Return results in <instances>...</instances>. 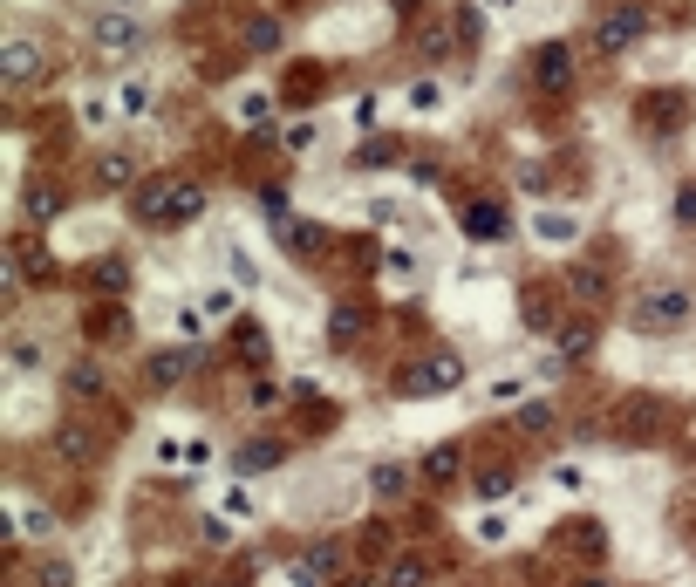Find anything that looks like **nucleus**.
Here are the masks:
<instances>
[{
    "label": "nucleus",
    "mask_w": 696,
    "mask_h": 587,
    "mask_svg": "<svg viewBox=\"0 0 696 587\" xmlns=\"http://www.w3.org/2000/svg\"><path fill=\"white\" fill-rule=\"evenodd\" d=\"M696 314L690 287H676V280H662V287H649V294H635V308H628V321L642 328V335H669V328H683Z\"/></svg>",
    "instance_id": "nucleus-1"
},
{
    "label": "nucleus",
    "mask_w": 696,
    "mask_h": 587,
    "mask_svg": "<svg viewBox=\"0 0 696 587\" xmlns=\"http://www.w3.org/2000/svg\"><path fill=\"white\" fill-rule=\"evenodd\" d=\"M444 390H464V355L458 349H424L403 369V396H444Z\"/></svg>",
    "instance_id": "nucleus-2"
},
{
    "label": "nucleus",
    "mask_w": 696,
    "mask_h": 587,
    "mask_svg": "<svg viewBox=\"0 0 696 587\" xmlns=\"http://www.w3.org/2000/svg\"><path fill=\"white\" fill-rule=\"evenodd\" d=\"M642 35H649V7H642V0H615V7L594 21V48H601V55H628Z\"/></svg>",
    "instance_id": "nucleus-3"
},
{
    "label": "nucleus",
    "mask_w": 696,
    "mask_h": 587,
    "mask_svg": "<svg viewBox=\"0 0 696 587\" xmlns=\"http://www.w3.org/2000/svg\"><path fill=\"white\" fill-rule=\"evenodd\" d=\"M89 41H96L103 55H130V48H144V21H137L130 7H103V14L89 21Z\"/></svg>",
    "instance_id": "nucleus-4"
},
{
    "label": "nucleus",
    "mask_w": 696,
    "mask_h": 587,
    "mask_svg": "<svg viewBox=\"0 0 696 587\" xmlns=\"http://www.w3.org/2000/svg\"><path fill=\"white\" fill-rule=\"evenodd\" d=\"M192 369H198V342H171V349L144 355V383H151V390H178Z\"/></svg>",
    "instance_id": "nucleus-5"
},
{
    "label": "nucleus",
    "mask_w": 696,
    "mask_h": 587,
    "mask_svg": "<svg viewBox=\"0 0 696 587\" xmlns=\"http://www.w3.org/2000/svg\"><path fill=\"white\" fill-rule=\"evenodd\" d=\"M171 198H178V178H144L130 192V219L137 226H171Z\"/></svg>",
    "instance_id": "nucleus-6"
},
{
    "label": "nucleus",
    "mask_w": 696,
    "mask_h": 587,
    "mask_svg": "<svg viewBox=\"0 0 696 587\" xmlns=\"http://www.w3.org/2000/svg\"><path fill=\"white\" fill-rule=\"evenodd\" d=\"M533 82H540L546 96H567V89H574V48H567V41H546L540 55H533Z\"/></svg>",
    "instance_id": "nucleus-7"
},
{
    "label": "nucleus",
    "mask_w": 696,
    "mask_h": 587,
    "mask_svg": "<svg viewBox=\"0 0 696 587\" xmlns=\"http://www.w3.org/2000/svg\"><path fill=\"white\" fill-rule=\"evenodd\" d=\"M287 465V444L280 437H246L239 451H232V471L239 478H267V471H280Z\"/></svg>",
    "instance_id": "nucleus-8"
},
{
    "label": "nucleus",
    "mask_w": 696,
    "mask_h": 587,
    "mask_svg": "<svg viewBox=\"0 0 696 587\" xmlns=\"http://www.w3.org/2000/svg\"><path fill=\"white\" fill-rule=\"evenodd\" d=\"M458 226H464V239H471V246H499V239H505V205L471 198V205L458 212Z\"/></svg>",
    "instance_id": "nucleus-9"
},
{
    "label": "nucleus",
    "mask_w": 696,
    "mask_h": 587,
    "mask_svg": "<svg viewBox=\"0 0 696 587\" xmlns=\"http://www.w3.org/2000/svg\"><path fill=\"white\" fill-rule=\"evenodd\" d=\"M89 185H96V192H137L144 171H137V157L130 151H103L96 157V171H89Z\"/></svg>",
    "instance_id": "nucleus-10"
},
{
    "label": "nucleus",
    "mask_w": 696,
    "mask_h": 587,
    "mask_svg": "<svg viewBox=\"0 0 696 587\" xmlns=\"http://www.w3.org/2000/svg\"><path fill=\"white\" fill-rule=\"evenodd\" d=\"M567 294L587 301V308H601V301H608V267H601V260H574V267H567Z\"/></svg>",
    "instance_id": "nucleus-11"
},
{
    "label": "nucleus",
    "mask_w": 696,
    "mask_h": 587,
    "mask_svg": "<svg viewBox=\"0 0 696 587\" xmlns=\"http://www.w3.org/2000/svg\"><path fill=\"white\" fill-rule=\"evenodd\" d=\"M417 471H424V485H458L464 478V451L458 444H430L424 458H417Z\"/></svg>",
    "instance_id": "nucleus-12"
},
{
    "label": "nucleus",
    "mask_w": 696,
    "mask_h": 587,
    "mask_svg": "<svg viewBox=\"0 0 696 587\" xmlns=\"http://www.w3.org/2000/svg\"><path fill=\"white\" fill-rule=\"evenodd\" d=\"M512 424H519V437H546L560 424V403L553 396H526V403H512Z\"/></svg>",
    "instance_id": "nucleus-13"
},
{
    "label": "nucleus",
    "mask_w": 696,
    "mask_h": 587,
    "mask_svg": "<svg viewBox=\"0 0 696 587\" xmlns=\"http://www.w3.org/2000/svg\"><path fill=\"white\" fill-rule=\"evenodd\" d=\"M280 246H287L294 260H321V253H328V226H321V219H294V226L280 233Z\"/></svg>",
    "instance_id": "nucleus-14"
},
{
    "label": "nucleus",
    "mask_w": 696,
    "mask_h": 587,
    "mask_svg": "<svg viewBox=\"0 0 696 587\" xmlns=\"http://www.w3.org/2000/svg\"><path fill=\"white\" fill-rule=\"evenodd\" d=\"M116 110H123V117H151L157 110V82L151 76H123L116 82Z\"/></svg>",
    "instance_id": "nucleus-15"
},
{
    "label": "nucleus",
    "mask_w": 696,
    "mask_h": 587,
    "mask_svg": "<svg viewBox=\"0 0 696 587\" xmlns=\"http://www.w3.org/2000/svg\"><path fill=\"white\" fill-rule=\"evenodd\" d=\"M41 82V48L35 41H7V89H28Z\"/></svg>",
    "instance_id": "nucleus-16"
},
{
    "label": "nucleus",
    "mask_w": 696,
    "mask_h": 587,
    "mask_svg": "<svg viewBox=\"0 0 696 587\" xmlns=\"http://www.w3.org/2000/svg\"><path fill=\"white\" fill-rule=\"evenodd\" d=\"M533 239H540V246H574L580 219L574 212H533Z\"/></svg>",
    "instance_id": "nucleus-17"
},
{
    "label": "nucleus",
    "mask_w": 696,
    "mask_h": 587,
    "mask_svg": "<svg viewBox=\"0 0 696 587\" xmlns=\"http://www.w3.org/2000/svg\"><path fill=\"white\" fill-rule=\"evenodd\" d=\"M69 390H76V396H103V390H110L103 355H76V362H69Z\"/></svg>",
    "instance_id": "nucleus-18"
},
{
    "label": "nucleus",
    "mask_w": 696,
    "mask_h": 587,
    "mask_svg": "<svg viewBox=\"0 0 696 587\" xmlns=\"http://www.w3.org/2000/svg\"><path fill=\"white\" fill-rule=\"evenodd\" d=\"M553 342H560V362H587V355H594V321H587V314H580V321H560Z\"/></svg>",
    "instance_id": "nucleus-19"
},
{
    "label": "nucleus",
    "mask_w": 696,
    "mask_h": 587,
    "mask_svg": "<svg viewBox=\"0 0 696 587\" xmlns=\"http://www.w3.org/2000/svg\"><path fill=\"white\" fill-rule=\"evenodd\" d=\"M369 492H376V499H403V492H410V465L376 458V465H369Z\"/></svg>",
    "instance_id": "nucleus-20"
},
{
    "label": "nucleus",
    "mask_w": 696,
    "mask_h": 587,
    "mask_svg": "<svg viewBox=\"0 0 696 587\" xmlns=\"http://www.w3.org/2000/svg\"><path fill=\"white\" fill-rule=\"evenodd\" d=\"M383 274L396 280V287H417V280H424V253H417V246H389V253H383Z\"/></svg>",
    "instance_id": "nucleus-21"
},
{
    "label": "nucleus",
    "mask_w": 696,
    "mask_h": 587,
    "mask_svg": "<svg viewBox=\"0 0 696 587\" xmlns=\"http://www.w3.org/2000/svg\"><path fill=\"white\" fill-rule=\"evenodd\" d=\"M451 41H458V21H424V28H417V55H424V62H444Z\"/></svg>",
    "instance_id": "nucleus-22"
},
{
    "label": "nucleus",
    "mask_w": 696,
    "mask_h": 587,
    "mask_svg": "<svg viewBox=\"0 0 696 587\" xmlns=\"http://www.w3.org/2000/svg\"><path fill=\"white\" fill-rule=\"evenodd\" d=\"M471 540H478V547H505V540H512V512L505 506L478 512V519H471Z\"/></svg>",
    "instance_id": "nucleus-23"
},
{
    "label": "nucleus",
    "mask_w": 696,
    "mask_h": 587,
    "mask_svg": "<svg viewBox=\"0 0 696 587\" xmlns=\"http://www.w3.org/2000/svg\"><path fill=\"white\" fill-rule=\"evenodd\" d=\"M55 212H62V192H55V185H28V192H21V219H35V226H48Z\"/></svg>",
    "instance_id": "nucleus-24"
},
{
    "label": "nucleus",
    "mask_w": 696,
    "mask_h": 587,
    "mask_svg": "<svg viewBox=\"0 0 696 587\" xmlns=\"http://www.w3.org/2000/svg\"><path fill=\"white\" fill-rule=\"evenodd\" d=\"M192 219H205V185L178 178V198H171V226H192Z\"/></svg>",
    "instance_id": "nucleus-25"
},
{
    "label": "nucleus",
    "mask_w": 696,
    "mask_h": 587,
    "mask_svg": "<svg viewBox=\"0 0 696 587\" xmlns=\"http://www.w3.org/2000/svg\"><path fill=\"white\" fill-rule=\"evenodd\" d=\"M41 362H48V355H41V342H35V335H7V369H14V376H21V369L35 376Z\"/></svg>",
    "instance_id": "nucleus-26"
},
{
    "label": "nucleus",
    "mask_w": 696,
    "mask_h": 587,
    "mask_svg": "<svg viewBox=\"0 0 696 587\" xmlns=\"http://www.w3.org/2000/svg\"><path fill=\"white\" fill-rule=\"evenodd\" d=\"M232 342H239V355H246L253 369L267 362V328H260V321H232Z\"/></svg>",
    "instance_id": "nucleus-27"
},
{
    "label": "nucleus",
    "mask_w": 696,
    "mask_h": 587,
    "mask_svg": "<svg viewBox=\"0 0 696 587\" xmlns=\"http://www.w3.org/2000/svg\"><path fill=\"white\" fill-rule=\"evenodd\" d=\"M348 123H355V130H369V137H376V123H383V89H362V96H355V103H348Z\"/></svg>",
    "instance_id": "nucleus-28"
},
{
    "label": "nucleus",
    "mask_w": 696,
    "mask_h": 587,
    "mask_svg": "<svg viewBox=\"0 0 696 587\" xmlns=\"http://www.w3.org/2000/svg\"><path fill=\"white\" fill-rule=\"evenodd\" d=\"M403 103H410L417 117H437V110H444V89H437V82H430V76H417V82H410V89H403Z\"/></svg>",
    "instance_id": "nucleus-29"
},
{
    "label": "nucleus",
    "mask_w": 696,
    "mask_h": 587,
    "mask_svg": "<svg viewBox=\"0 0 696 587\" xmlns=\"http://www.w3.org/2000/svg\"><path fill=\"white\" fill-rule=\"evenodd\" d=\"M280 144H287V151H294V157H308V151H321V123H314V117H301V123H287V130H280Z\"/></svg>",
    "instance_id": "nucleus-30"
},
{
    "label": "nucleus",
    "mask_w": 696,
    "mask_h": 587,
    "mask_svg": "<svg viewBox=\"0 0 696 587\" xmlns=\"http://www.w3.org/2000/svg\"><path fill=\"white\" fill-rule=\"evenodd\" d=\"M7 533H28V540H48L55 533V519L41 506H14V519H7Z\"/></svg>",
    "instance_id": "nucleus-31"
},
{
    "label": "nucleus",
    "mask_w": 696,
    "mask_h": 587,
    "mask_svg": "<svg viewBox=\"0 0 696 587\" xmlns=\"http://www.w3.org/2000/svg\"><path fill=\"white\" fill-rule=\"evenodd\" d=\"M246 48H253V55H273V48H280V21H273V14H253V21H246Z\"/></svg>",
    "instance_id": "nucleus-32"
},
{
    "label": "nucleus",
    "mask_w": 696,
    "mask_h": 587,
    "mask_svg": "<svg viewBox=\"0 0 696 587\" xmlns=\"http://www.w3.org/2000/svg\"><path fill=\"white\" fill-rule=\"evenodd\" d=\"M219 512H226L232 526H246V519H253V512H260V506H253V492H246V478H239V485H232V492H219Z\"/></svg>",
    "instance_id": "nucleus-33"
},
{
    "label": "nucleus",
    "mask_w": 696,
    "mask_h": 587,
    "mask_svg": "<svg viewBox=\"0 0 696 587\" xmlns=\"http://www.w3.org/2000/svg\"><path fill=\"white\" fill-rule=\"evenodd\" d=\"M89 287H96V294H123V287H130V267H123V260H96Z\"/></svg>",
    "instance_id": "nucleus-34"
},
{
    "label": "nucleus",
    "mask_w": 696,
    "mask_h": 587,
    "mask_svg": "<svg viewBox=\"0 0 696 587\" xmlns=\"http://www.w3.org/2000/svg\"><path fill=\"white\" fill-rule=\"evenodd\" d=\"M35 587H76V567H69L62 553H48V560L35 567Z\"/></svg>",
    "instance_id": "nucleus-35"
},
{
    "label": "nucleus",
    "mask_w": 696,
    "mask_h": 587,
    "mask_svg": "<svg viewBox=\"0 0 696 587\" xmlns=\"http://www.w3.org/2000/svg\"><path fill=\"white\" fill-rule=\"evenodd\" d=\"M232 308H239L232 287H205V294H198V314H205V321H232Z\"/></svg>",
    "instance_id": "nucleus-36"
},
{
    "label": "nucleus",
    "mask_w": 696,
    "mask_h": 587,
    "mask_svg": "<svg viewBox=\"0 0 696 587\" xmlns=\"http://www.w3.org/2000/svg\"><path fill=\"white\" fill-rule=\"evenodd\" d=\"M246 410H260V417L280 410V383H273V376H253V383H246Z\"/></svg>",
    "instance_id": "nucleus-37"
},
{
    "label": "nucleus",
    "mask_w": 696,
    "mask_h": 587,
    "mask_svg": "<svg viewBox=\"0 0 696 587\" xmlns=\"http://www.w3.org/2000/svg\"><path fill=\"white\" fill-rule=\"evenodd\" d=\"M656 424H662V403H656V396H635V417H628V431H635V437H656Z\"/></svg>",
    "instance_id": "nucleus-38"
},
{
    "label": "nucleus",
    "mask_w": 696,
    "mask_h": 587,
    "mask_svg": "<svg viewBox=\"0 0 696 587\" xmlns=\"http://www.w3.org/2000/svg\"><path fill=\"white\" fill-rule=\"evenodd\" d=\"M396 157V137H369V144H355V164L362 171H376V164H389Z\"/></svg>",
    "instance_id": "nucleus-39"
},
{
    "label": "nucleus",
    "mask_w": 696,
    "mask_h": 587,
    "mask_svg": "<svg viewBox=\"0 0 696 587\" xmlns=\"http://www.w3.org/2000/svg\"><path fill=\"white\" fill-rule=\"evenodd\" d=\"M505 492H512V471H505V465L478 471V499H505Z\"/></svg>",
    "instance_id": "nucleus-40"
},
{
    "label": "nucleus",
    "mask_w": 696,
    "mask_h": 587,
    "mask_svg": "<svg viewBox=\"0 0 696 587\" xmlns=\"http://www.w3.org/2000/svg\"><path fill=\"white\" fill-rule=\"evenodd\" d=\"M82 123H89V130H103V123L110 117H123V110H116V103H103V96H82V110H76Z\"/></svg>",
    "instance_id": "nucleus-41"
},
{
    "label": "nucleus",
    "mask_w": 696,
    "mask_h": 587,
    "mask_svg": "<svg viewBox=\"0 0 696 587\" xmlns=\"http://www.w3.org/2000/svg\"><path fill=\"white\" fill-rule=\"evenodd\" d=\"M383 587H424V567H417V560H389Z\"/></svg>",
    "instance_id": "nucleus-42"
},
{
    "label": "nucleus",
    "mask_w": 696,
    "mask_h": 587,
    "mask_svg": "<svg viewBox=\"0 0 696 587\" xmlns=\"http://www.w3.org/2000/svg\"><path fill=\"white\" fill-rule=\"evenodd\" d=\"M226 274L239 280V287H253V280H260V267H253V253H239V246H226Z\"/></svg>",
    "instance_id": "nucleus-43"
},
{
    "label": "nucleus",
    "mask_w": 696,
    "mask_h": 587,
    "mask_svg": "<svg viewBox=\"0 0 696 587\" xmlns=\"http://www.w3.org/2000/svg\"><path fill=\"white\" fill-rule=\"evenodd\" d=\"M287 587H328V574H321V567H314L308 553H301V560L287 567Z\"/></svg>",
    "instance_id": "nucleus-44"
},
{
    "label": "nucleus",
    "mask_w": 696,
    "mask_h": 587,
    "mask_svg": "<svg viewBox=\"0 0 696 587\" xmlns=\"http://www.w3.org/2000/svg\"><path fill=\"white\" fill-rule=\"evenodd\" d=\"M485 396H492V403H526L533 390H526V376H499V383H492Z\"/></svg>",
    "instance_id": "nucleus-45"
},
{
    "label": "nucleus",
    "mask_w": 696,
    "mask_h": 587,
    "mask_svg": "<svg viewBox=\"0 0 696 587\" xmlns=\"http://www.w3.org/2000/svg\"><path fill=\"white\" fill-rule=\"evenodd\" d=\"M328 335H335V342H348V335H362V308H335V321H328Z\"/></svg>",
    "instance_id": "nucleus-46"
},
{
    "label": "nucleus",
    "mask_w": 696,
    "mask_h": 587,
    "mask_svg": "<svg viewBox=\"0 0 696 587\" xmlns=\"http://www.w3.org/2000/svg\"><path fill=\"white\" fill-rule=\"evenodd\" d=\"M669 212H676V226H696V185H676Z\"/></svg>",
    "instance_id": "nucleus-47"
},
{
    "label": "nucleus",
    "mask_w": 696,
    "mask_h": 587,
    "mask_svg": "<svg viewBox=\"0 0 696 587\" xmlns=\"http://www.w3.org/2000/svg\"><path fill=\"white\" fill-rule=\"evenodd\" d=\"M308 560L321 567V574H342V547H335V540H321V547H308Z\"/></svg>",
    "instance_id": "nucleus-48"
},
{
    "label": "nucleus",
    "mask_w": 696,
    "mask_h": 587,
    "mask_svg": "<svg viewBox=\"0 0 696 587\" xmlns=\"http://www.w3.org/2000/svg\"><path fill=\"white\" fill-rule=\"evenodd\" d=\"M451 21H458V41H478V35H485V14H478V7H458Z\"/></svg>",
    "instance_id": "nucleus-49"
},
{
    "label": "nucleus",
    "mask_w": 696,
    "mask_h": 587,
    "mask_svg": "<svg viewBox=\"0 0 696 587\" xmlns=\"http://www.w3.org/2000/svg\"><path fill=\"white\" fill-rule=\"evenodd\" d=\"M212 465V444H205V437H185V465L178 471H205Z\"/></svg>",
    "instance_id": "nucleus-50"
},
{
    "label": "nucleus",
    "mask_w": 696,
    "mask_h": 587,
    "mask_svg": "<svg viewBox=\"0 0 696 587\" xmlns=\"http://www.w3.org/2000/svg\"><path fill=\"white\" fill-rule=\"evenodd\" d=\"M232 117H239V123H260V117H267V96H239V103H232Z\"/></svg>",
    "instance_id": "nucleus-51"
},
{
    "label": "nucleus",
    "mask_w": 696,
    "mask_h": 587,
    "mask_svg": "<svg viewBox=\"0 0 696 587\" xmlns=\"http://www.w3.org/2000/svg\"><path fill=\"white\" fill-rule=\"evenodd\" d=\"M553 485H560V492H580V485H587V471H580V465H553Z\"/></svg>",
    "instance_id": "nucleus-52"
},
{
    "label": "nucleus",
    "mask_w": 696,
    "mask_h": 587,
    "mask_svg": "<svg viewBox=\"0 0 696 587\" xmlns=\"http://www.w3.org/2000/svg\"><path fill=\"white\" fill-rule=\"evenodd\" d=\"M410 178H417V185H437V178H444V164H437V157H417V164H410Z\"/></svg>",
    "instance_id": "nucleus-53"
},
{
    "label": "nucleus",
    "mask_w": 696,
    "mask_h": 587,
    "mask_svg": "<svg viewBox=\"0 0 696 587\" xmlns=\"http://www.w3.org/2000/svg\"><path fill=\"white\" fill-rule=\"evenodd\" d=\"M574 587H615V581H601V574H580V581Z\"/></svg>",
    "instance_id": "nucleus-54"
}]
</instances>
